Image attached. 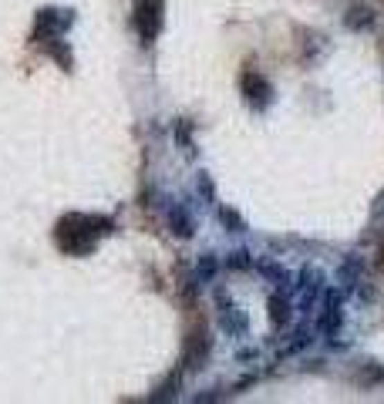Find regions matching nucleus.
Here are the masks:
<instances>
[{
	"mask_svg": "<svg viewBox=\"0 0 384 404\" xmlns=\"http://www.w3.org/2000/svg\"><path fill=\"white\" fill-rule=\"evenodd\" d=\"M169 232L172 236H179V239H192V232H196V219H192V212L185 209V205H169Z\"/></svg>",
	"mask_w": 384,
	"mask_h": 404,
	"instance_id": "0eeeda50",
	"label": "nucleus"
},
{
	"mask_svg": "<svg viewBox=\"0 0 384 404\" xmlns=\"http://www.w3.org/2000/svg\"><path fill=\"white\" fill-rule=\"evenodd\" d=\"M340 327H344L340 293H337V290H327V293H324V313H320V320H317V330H324V333H337Z\"/></svg>",
	"mask_w": 384,
	"mask_h": 404,
	"instance_id": "423d86ee",
	"label": "nucleus"
},
{
	"mask_svg": "<svg viewBox=\"0 0 384 404\" xmlns=\"http://www.w3.org/2000/svg\"><path fill=\"white\" fill-rule=\"evenodd\" d=\"M75 24V14L71 10H57V7H41L37 10V27H34V37H54V34H64V27Z\"/></svg>",
	"mask_w": 384,
	"mask_h": 404,
	"instance_id": "39448f33",
	"label": "nucleus"
},
{
	"mask_svg": "<svg viewBox=\"0 0 384 404\" xmlns=\"http://www.w3.org/2000/svg\"><path fill=\"white\" fill-rule=\"evenodd\" d=\"M256 266H259V273L270 279L273 286H286V283H290V273H286V270H280L277 263H270V259H259Z\"/></svg>",
	"mask_w": 384,
	"mask_h": 404,
	"instance_id": "4468645a",
	"label": "nucleus"
},
{
	"mask_svg": "<svg viewBox=\"0 0 384 404\" xmlns=\"http://www.w3.org/2000/svg\"><path fill=\"white\" fill-rule=\"evenodd\" d=\"M219 223L226 226V232H246L243 216H239V212H232V209H219Z\"/></svg>",
	"mask_w": 384,
	"mask_h": 404,
	"instance_id": "2eb2a0df",
	"label": "nucleus"
},
{
	"mask_svg": "<svg viewBox=\"0 0 384 404\" xmlns=\"http://www.w3.org/2000/svg\"><path fill=\"white\" fill-rule=\"evenodd\" d=\"M239 91H243V98L250 108H270V101H273V88H270V81L263 75H256V71H243L239 77Z\"/></svg>",
	"mask_w": 384,
	"mask_h": 404,
	"instance_id": "20e7f679",
	"label": "nucleus"
},
{
	"mask_svg": "<svg viewBox=\"0 0 384 404\" xmlns=\"http://www.w3.org/2000/svg\"><path fill=\"white\" fill-rule=\"evenodd\" d=\"M37 44L48 50V54H51V57L57 61V64H61V68H64V71H71V68H75V57H71L68 44L61 41V34H54V37H44V41H37Z\"/></svg>",
	"mask_w": 384,
	"mask_h": 404,
	"instance_id": "9d476101",
	"label": "nucleus"
},
{
	"mask_svg": "<svg viewBox=\"0 0 384 404\" xmlns=\"http://www.w3.org/2000/svg\"><path fill=\"white\" fill-rule=\"evenodd\" d=\"M266 313H270V324L280 330L290 324V317H293V306L286 300V293H273L270 300H266Z\"/></svg>",
	"mask_w": 384,
	"mask_h": 404,
	"instance_id": "6e6552de",
	"label": "nucleus"
},
{
	"mask_svg": "<svg viewBox=\"0 0 384 404\" xmlns=\"http://www.w3.org/2000/svg\"><path fill=\"white\" fill-rule=\"evenodd\" d=\"M300 290L307 293V306H310V300L324 290V273H320V270H313V266H307V270L300 273Z\"/></svg>",
	"mask_w": 384,
	"mask_h": 404,
	"instance_id": "f8f14e48",
	"label": "nucleus"
},
{
	"mask_svg": "<svg viewBox=\"0 0 384 404\" xmlns=\"http://www.w3.org/2000/svg\"><path fill=\"white\" fill-rule=\"evenodd\" d=\"M219 324H223V330H226L230 337H246V330H250V317H246L239 306H226V310H223V317H219Z\"/></svg>",
	"mask_w": 384,
	"mask_h": 404,
	"instance_id": "1a4fd4ad",
	"label": "nucleus"
},
{
	"mask_svg": "<svg viewBox=\"0 0 384 404\" xmlns=\"http://www.w3.org/2000/svg\"><path fill=\"white\" fill-rule=\"evenodd\" d=\"M358 270H360V259L358 256H351V259L340 266V279H358Z\"/></svg>",
	"mask_w": 384,
	"mask_h": 404,
	"instance_id": "6ab92c4d",
	"label": "nucleus"
},
{
	"mask_svg": "<svg viewBox=\"0 0 384 404\" xmlns=\"http://www.w3.org/2000/svg\"><path fill=\"white\" fill-rule=\"evenodd\" d=\"M344 24L351 27V30H367V27L374 24V10H371L367 3H354V7L347 10Z\"/></svg>",
	"mask_w": 384,
	"mask_h": 404,
	"instance_id": "9b49d317",
	"label": "nucleus"
},
{
	"mask_svg": "<svg viewBox=\"0 0 384 404\" xmlns=\"http://www.w3.org/2000/svg\"><path fill=\"white\" fill-rule=\"evenodd\" d=\"M135 30L142 44H152L158 27H162V0H135Z\"/></svg>",
	"mask_w": 384,
	"mask_h": 404,
	"instance_id": "f03ea898",
	"label": "nucleus"
},
{
	"mask_svg": "<svg viewBox=\"0 0 384 404\" xmlns=\"http://www.w3.org/2000/svg\"><path fill=\"white\" fill-rule=\"evenodd\" d=\"M176 387H182L179 374H172V378L165 380V384L158 387V394H152V401H169V398H176Z\"/></svg>",
	"mask_w": 384,
	"mask_h": 404,
	"instance_id": "f3484780",
	"label": "nucleus"
},
{
	"mask_svg": "<svg viewBox=\"0 0 384 404\" xmlns=\"http://www.w3.org/2000/svg\"><path fill=\"white\" fill-rule=\"evenodd\" d=\"M226 266H230V270H250V266H253V256L246 250H236L226 256Z\"/></svg>",
	"mask_w": 384,
	"mask_h": 404,
	"instance_id": "dca6fc26",
	"label": "nucleus"
},
{
	"mask_svg": "<svg viewBox=\"0 0 384 404\" xmlns=\"http://www.w3.org/2000/svg\"><path fill=\"white\" fill-rule=\"evenodd\" d=\"M115 232V219L111 216H61L57 226H54V239L61 252H71V256H88L95 250V239L98 236H111Z\"/></svg>",
	"mask_w": 384,
	"mask_h": 404,
	"instance_id": "f257e3e1",
	"label": "nucleus"
},
{
	"mask_svg": "<svg viewBox=\"0 0 384 404\" xmlns=\"http://www.w3.org/2000/svg\"><path fill=\"white\" fill-rule=\"evenodd\" d=\"M360 380H384V371L374 364V360H367V367L360 371Z\"/></svg>",
	"mask_w": 384,
	"mask_h": 404,
	"instance_id": "aec40b11",
	"label": "nucleus"
},
{
	"mask_svg": "<svg viewBox=\"0 0 384 404\" xmlns=\"http://www.w3.org/2000/svg\"><path fill=\"white\" fill-rule=\"evenodd\" d=\"M199 192H203L209 202L216 199V185H212V178H209V176H199Z\"/></svg>",
	"mask_w": 384,
	"mask_h": 404,
	"instance_id": "412c9836",
	"label": "nucleus"
},
{
	"mask_svg": "<svg viewBox=\"0 0 384 404\" xmlns=\"http://www.w3.org/2000/svg\"><path fill=\"white\" fill-rule=\"evenodd\" d=\"M212 351V337H209V330L205 327H192L189 330V337H185V347H182V364L189 367V371H199L205 364V357Z\"/></svg>",
	"mask_w": 384,
	"mask_h": 404,
	"instance_id": "7ed1b4c3",
	"label": "nucleus"
},
{
	"mask_svg": "<svg viewBox=\"0 0 384 404\" xmlns=\"http://www.w3.org/2000/svg\"><path fill=\"white\" fill-rule=\"evenodd\" d=\"M216 270H219L216 252H203V256H199V263H196V279H199V283H209V279L216 277Z\"/></svg>",
	"mask_w": 384,
	"mask_h": 404,
	"instance_id": "ddd939ff",
	"label": "nucleus"
},
{
	"mask_svg": "<svg viewBox=\"0 0 384 404\" xmlns=\"http://www.w3.org/2000/svg\"><path fill=\"white\" fill-rule=\"evenodd\" d=\"M176 142H182V149L189 152V155L196 152V145H192V128H189V122H179V125H176Z\"/></svg>",
	"mask_w": 384,
	"mask_h": 404,
	"instance_id": "a211bd4d",
	"label": "nucleus"
}]
</instances>
